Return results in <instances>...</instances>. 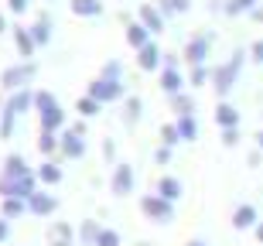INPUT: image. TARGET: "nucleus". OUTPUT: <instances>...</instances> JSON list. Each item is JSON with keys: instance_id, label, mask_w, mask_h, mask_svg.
<instances>
[{"instance_id": "nucleus-1", "label": "nucleus", "mask_w": 263, "mask_h": 246, "mask_svg": "<svg viewBox=\"0 0 263 246\" xmlns=\"http://www.w3.org/2000/svg\"><path fill=\"white\" fill-rule=\"evenodd\" d=\"M243 62H246V51H243V48H236L233 55H229V59L219 65V69H212V89H215V96H219V103H222V99L233 92V86L239 82Z\"/></svg>"}, {"instance_id": "nucleus-2", "label": "nucleus", "mask_w": 263, "mask_h": 246, "mask_svg": "<svg viewBox=\"0 0 263 246\" xmlns=\"http://www.w3.org/2000/svg\"><path fill=\"white\" fill-rule=\"evenodd\" d=\"M38 79V62H14L0 72V86L7 92H21V89H31V82Z\"/></svg>"}, {"instance_id": "nucleus-3", "label": "nucleus", "mask_w": 263, "mask_h": 246, "mask_svg": "<svg viewBox=\"0 0 263 246\" xmlns=\"http://www.w3.org/2000/svg\"><path fill=\"white\" fill-rule=\"evenodd\" d=\"M86 96H92L96 99V103H103V106H106V103H123V99H127V86H123V82H109V79H92L86 86Z\"/></svg>"}, {"instance_id": "nucleus-4", "label": "nucleus", "mask_w": 263, "mask_h": 246, "mask_svg": "<svg viewBox=\"0 0 263 246\" xmlns=\"http://www.w3.org/2000/svg\"><path fill=\"white\" fill-rule=\"evenodd\" d=\"M140 212H144L151 222H157V226L175 222V205H171L167 198H161V195H144L140 198Z\"/></svg>"}, {"instance_id": "nucleus-5", "label": "nucleus", "mask_w": 263, "mask_h": 246, "mask_svg": "<svg viewBox=\"0 0 263 246\" xmlns=\"http://www.w3.org/2000/svg\"><path fill=\"white\" fill-rule=\"evenodd\" d=\"M86 150H89L86 137H82V134H76L72 127H65L59 134V158H65V161H82V158H86Z\"/></svg>"}, {"instance_id": "nucleus-6", "label": "nucleus", "mask_w": 263, "mask_h": 246, "mask_svg": "<svg viewBox=\"0 0 263 246\" xmlns=\"http://www.w3.org/2000/svg\"><path fill=\"white\" fill-rule=\"evenodd\" d=\"M209 51H212V34L202 31V34H192V38H188L181 55H185V62L195 69V65H205V62H209Z\"/></svg>"}, {"instance_id": "nucleus-7", "label": "nucleus", "mask_w": 263, "mask_h": 246, "mask_svg": "<svg viewBox=\"0 0 263 246\" xmlns=\"http://www.w3.org/2000/svg\"><path fill=\"white\" fill-rule=\"evenodd\" d=\"M137 185V171L134 164H113V175H109V192L117 198H127Z\"/></svg>"}, {"instance_id": "nucleus-8", "label": "nucleus", "mask_w": 263, "mask_h": 246, "mask_svg": "<svg viewBox=\"0 0 263 246\" xmlns=\"http://www.w3.org/2000/svg\"><path fill=\"white\" fill-rule=\"evenodd\" d=\"M28 212H31V216H38V219H48V216L59 212V198L51 195L48 188H38V192L28 198Z\"/></svg>"}, {"instance_id": "nucleus-9", "label": "nucleus", "mask_w": 263, "mask_h": 246, "mask_svg": "<svg viewBox=\"0 0 263 246\" xmlns=\"http://www.w3.org/2000/svg\"><path fill=\"white\" fill-rule=\"evenodd\" d=\"M38 123H41V134H62V130H65V109H62V103L41 109Z\"/></svg>"}, {"instance_id": "nucleus-10", "label": "nucleus", "mask_w": 263, "mask_h": 246, "mask_svg": "<svg viewBox=\"0 0 263 246\" xmlns=\"http://www.w3.org/2000/svg\"><path fill=\"white\" fill-rule=\"evenodd\" d=\"M137 21H140L151 34H161V31H164V24H167V21L161 17L157 4H140V7H137Z\"/></svg>"}, {"instance_id": "nucleus-11", "label": "nucleus", "mask_w": 263, "mask_h": 246, "mask_svg": "<svg viewBox=\"0 0 263 246\" xmlns=\"http://www.w3.org/2000/svg\"><path fill=\"white\" fill-rule=\"evenodd\" d=\"M185 86H188V79L178 69H161V92H164L167 99L181 96V92H185Z\"/></svg>"}, {"instance_id": "nucleus-12", "label": "nucleus", "mask_w": 263, "mask_h": 246, "mask_svg": "<svg viewBox=\"0 0 263 246\" xmlns=\"http://www.w3.org/2000/svg\"><path fill=\"white\" fill-rule=\"evenodd\" d=\"M4 106L14 113V117H24L28 109H34V89H21V92H10L4 99Z\"/></svg>"}, {"instance_id": "nucleus-13", "label": "nucleus", "mask_w": 263, "mask_h": 246, "mask_svg": "<svg viewBox=\"0 0 263 246\" xmlns=\"http://www.w3.org/2000/svg\"><path fill=\"white\" fill-rule=\"evenodd\" d=\"M137 65H140V72H157L161 65H164V51H161L154 41H151L147 48L137 51Z\"/></svg>"}, {"instance_id": "nucleus-14", "label": "nucleus", "mask_w": 263, "mask_h": 246, "mask_svg": "<svg viewBox=\"0 0 263 246\" xmlns=\"http://www.w3.org/2000/svg\"><path fill=\"white\" fill-rule=\"evenodd\" d=\"M34 171H38V181L45 188H55V185H62V178H65V171H62V164L59 161H41L38 167H34Z\"/></svg>"}, {"instance_id": "nucleus-15", "label": "nucleus", "mask_w": 263, "mask_h": 246, "mask_svg": "<svg viewBox=\"0 0 263 246\" xmlns=\"http://www.w3.org/2000/svg\"><path fill=\"white\" fill-rule=\"evenodd\" d=\"M31 38H34V45H48L51 38H55V24H51V14H38L34 17V24H31Z\"/></svg>"}, {"instance_id": "nucleus-16", "label": "nucleus", "mask_w": 263, "mask_h": 246, "mask_svg": "<svg viewBox=\"0 0 263 246\" xmlns=\"http://www.w3.org/2000/svg\"><path fill=\"white\" fill-rule=\"evenodd\" d=\"M212 117H215V127H219V130H236V127H239V109H236L233 103H226V99L215 106Z\"/></svg>"}, {"instance_id": "nucleus-17", "label": "nucleus", "mask_w": 263, "mask_h": 246, "mask_svg": "<svg viewBox=\"0 0 263 246\" xmlns=\"http://www.w3.org/2000/svg\"><path fill=\"white\" fill-rule=\"evenodd\" d=\"M28 171H34V167L21 158V154H7V158H4V171H0V178H4V181H14V178H24Z\"/></svg>"}, {"instance_id": "nucleus-18", "label": "nucleus", "mask_w": 263, "mask_h": 246, "mask_svg": "<svg viewBox=\"0 0 263 246\" xmlns=\"http://www.w3.org/2000/svg\"><path fill=\"white\" fill-rule=\"evenodd\" d=\"M14 45H17V55H21V62H34L31 55L38 51V45H34V38H31V28H14Z\"/></svg>"}, {"instance_id": "nucleus-19", "label": "nucleus", "mask_w": 263, "mask_h": 246, "mask_svg": "<svg viewBox=\"0 0 263 246\" xmlns=\"http://www.w3.org/2000/svg\"><path fill=\"white\" fill-rule=\"evenodd\" d=\"M256 222H260L256 205H250V202L236 205V212H233V229H256Z\"/></svg>"}, {"instance_id": "nucleus-20", "label": "nucleus", "mask_w": 263, "mask_h": 246, "mask_svg": "<svg viewBox=\"0 0 263 246\" xmlns=\"http://www.w3.org/2000/svg\"><path fill=\"white\" fill-rule=\"evenodd\" d=\"M48 243L51 246H76V229L68 226V222H51L48 226Z\"/></svg>"}, {"instance_id": "nucleus-21", "label": "nucleus", "mask_w": 263, "mask_h": 246, "mask_svg": "<svg viewBox=\"0 0 263 246\" xmlns=\"http://www.w3.org/2000/svg\"><path fill=\"white\" fill-rule=\"evenodd\" d=\"M151 41H154V38H151V31H147L144 24H140V21H130V24H127V45H130L134 51L147 48Z\"/></svg>"}, {"instance_id": "nucleus-22", "label": "nucleus", "mask_w": 263, "mask_h": 246, "mask_svg": "<svg viewBox=\"0 0 263 246\" xmlns=\"http://www.w3.org/2000/svg\"><path fill=\"white\" fill-rule=\"evenodd\" d=\"M99 233H103V226H99L96 219H82V222H79V229H76V239L82 246H96L99 243Z\"/></svg>"}, {"instance_id": "nucleus-23", "label": "nucleus", "mask_w": 263, "mask_h": 246, "mask_svg": "<svg viewBox=\"0 0 263 246\" xmlns=\"http://www.w3.org/2000/svg\"><path fill=\"white\" fill-rule=\"evenodd\" d=\"M154 195L167 198V202L175 205L178 198H181V181H178L175 175H164V178H161V181H157V192H154Z\"/></svg>"}, {"instance_id": "nucleus-24", "label": "nucleus", "mask_w": 263, "mask_h": 246, "mask_svg": "<svg viewBox=\"0 0 263 246\" xmlns=\"http://www.w3.org/2000/svg\"><path fill=\"white\" fill-rule=\"evenodd\" d=\"M140 117H144V99L140 96H127L123 99V123L134 127V123H140Z\"/></svg>"}, {"instance_id": "nucleus-25", "label": "nucleus", "mask_w": 263, "mask_h": 246, "mask_svg": "<svg viewBox=\"0 0 263 246\" xmlns=\"http://www.w3.org/2000/svg\"><path fill=\"white\" fill-rule=\"evenodd\" d=\"M68 7H72V14H79V17H99V14H103V0H72Z\"/></svg>"}, {"instance_id": "nucleus-26", "label": "nucleus", "mask_w": 263, "mask_h": 246, "mask_svg": "<svg viewBox=\"0 0 263 246\" xmlns=\"http://www.w3.org/2000/svg\"><path fill=\"white\" fill-rule=\"evenodd\" d=\"M157 10H161V17H164V21H171L175 14L192 10V0H157Z\"/></svg>"}, {"instance_id": "nucleus-27", "label": "nucleus", "mask_w": 263, "mask_h": 246, "mask_svg": "<svg viewBox=\"0 0 263 246\" xmlns=\"http://www.w3.org/2000/svg\"><path fill=\"white\" fill-rule=\"evenodd\" d=\"M0 212H4V219H17L28 212V202L24 198H0Z\"/></svg>"}, {"instance_id": "nucleus-28", "label": "nucleus", "mask_w": 263, "mask_h": 246, "mask_svg": "<svg viewBox=\"0 0 263 246\" xmlns=\"http://www.w3.org/2000/svg\"><path fill=\"white\" fill-rule=\"evenodd\" d=\"M178 134H181V140H198V117L192 113V117H178Z\"/></svg>"}, {"instance_id": "nucleus-29", "label": "nucleus", "mask_w": 263, "mask_h": 246, "mask_svg": "<svg viewBox=\"0 0 263 246\" xmlns=\"http://www.w3.org/2000/svg\"><path fill=\"white\" fill-rule=\"evenodd\" d=\"M99 109H103V103H96L92 96H79V103H76V113L82 120H92V117H99Z\"/></svg>"}, {"instance_id": "nucleus-30", "label": "nucleus", "mask_w": 263, "mask_h": 246, "mask_svg": "<svg viewBox=\"0 0 263 246\" xmlns=\"http://www.w3.org/2000/svg\"><path fill=\"white\" fill-rule=\"evenodd\" d=\"M99 79L123 82V62H120V59H106V62H103V72H99Z\"/></svg>"}, {"instance_id": "nucleus-31", "label": "nucleus", "mask_w": 263, "mask_h": 246, "mask_svg": "<svg viewBox=\"0 0 263 246\" xmlns=\"http://www.w3.org/2000/svg\"><path fill=\"white\" fill-rule=\"evenodd\" d=\"M178 144H181L178 127H175V123H164V127H161V147H171V150H175Z\"/></svg>"}, {"instance_id": "nucleus-32", "label": "nucleus", "mask_w": 263, "mask_h": 246, "mask_svg": "<svg viewBox=\"0 0 263 246\" xmlns=\"http://www.w3.org/2000/svg\"><path fill=\"white\" fill-rule=\"evenodd\" d=\"M256 4H260V0H226V14H229V17H236V14H250Z\"/></svg>"}, {"instance_id": "nucleus-33", "label": "nucleus", "mask_w": 263, "mask_h": 246, "mask_svg": "<svg viewBox=\"0 0 263 246\" xmlns=\"http://www.w3.org/2000/svg\"><path fill=\"white\" fill-rule=\"evenodd\" d=\"M205 82H212V69L209 65H195V69L188 72V86H205Z\"/></svg>"}, {"instance_id": "nucleus-34", "label": "nucleus", "mask_w": 263, "mask_h": 246, "mask_svg": "<svg viewBox=\"0 0 263 246\" xmlns=\"http://www.w3.org/2000/svg\"><path fill=\"white\" fill-rule=\"evenodd\" d=\"M171 106L178 109V117H192V113H195V99L188 96V92H181V96L171 99Z\"/></svg>"}, {"instance_id": "nucleus-35", "label": "nucleus", "mask_w": 263, "mask_h": 246, "mask_svg": "<svg viewBox=\"0 0 263 246\" xmlns=\"http://www.w3.org/2000/svg\"><path fill=\"white\" fill-rule=\"evenodd\" d=\"M38 150L45 154V158L59 154V134H41V137H38Z\"/></svg>"}, {"instance_id": "nucleus-36", "label": "nucleus", "mask_w": 263, "mask_h": 246, "mask_svg": "<svg viewBox=\"0 0 263 246\" xmlns=\"http://www.w3.org/2000/svg\"><path fill=\"white\" fill-rule=\"evenodd\" d=\"M55 103H59V96H55V92H51V89H34V109H48V106H55Z\"/></svg>"}, {"instance_id": "nucleus-37", "label": "nucleus", "mask_w": 263, "mask_h": 246, "mask_svg": "<svg viewBox=\"0 0 263 246\" xmlns=\"http://www.w3.org/2000/svg\"><path fill=\"white\" fill-rule=\"evenodd\" d=\"M96 246H120V233L117 229H106L103 226V233H99V243Z\"/></svg>"}, {"instance_id": "nucleus-38", "label": "nucleus", "mask_w": 263, "mask_h": 246, "mask_svg": "<svg viewBox=\"0 0 263 246\" xmlns=\"http://www.w3.org/2000/svg\"><path fill=\"white\" fill-rule=\"evenodd\" d=\"M28 7H31V0H7L10 14H28Z\"/></svg>"}, {"instance_id": "nucleus-39", "label": "nucleus", "mask_w": 263, "mask_h": 246, "mask_svg": "<svg viewBox=\"0 0 263 246\" xmlns=\"http://www.w3.org/2000/svg\"><path fill=\"white\" fill-rule=\"evenodd\" d=\"M250 59H253L256 65H263V38H256L253 45H250Z\"/></svg>"}, {"instance_id": "nucleus-40", "label": "nucleus", "mask_w": 263, "mask_h": 246, "mask_svg": "<svg viewBox=\"0 0 263 246\" xmlns=\"http://www.w3.org/2000/svg\"><path fill=\"white\" fill-rule=\"evenodd\" d=\"M103 158H106L109 164H113V158H117V144H113V137L103 140Z\"/></svg>"}, {"instance_id": "nucleus-41", "label": "nucleus", "mask_w": 263, "mask_h": 246, "mask_svg": "<svg viewBox=\"0 0 263 246\" xmlns=\"http://www.w3.org/2000/svg\"><path fill=\"white\" fill-rule=\"evenodd\" d=\"M222 144L226 147H236V144H239V127L236 130H222Z\"/></svg>"}, {"instance_id": "nucleus-42", "label": "nucleus", "mask_w": 263, "mask_h": 246, "mask_svg": "<svg viewBox=\"0 0 263 246\" xmlns=\"http://www.w3.org/2000/svg\"><path fill=\"white\" fill-rule=\"evenodd\" d=\"M171 154H175L171 147H157L154 150V161H157V164H171Z\"/></svg>"}, {"instance_id": "nucleus-43", "label": "nucleus", "mask_w": 263, "mask_h": 246, "mask_svg": "<svg viewBox=\"0 0 263 246\" xmlns=\"http://www.w3.org/2000/svg\"><path fill=\"white\" fill-rule=\"evenodd\" d=\"M7 239H10V219L0 216V243H7Z\"/></svg>"}, {"instance_id": "nucleus-44", "label": "nucleus", "mask_w": 263, "mask_h": 246, "mask_svg": "<svg viewBox=\"0 0 263 246\" xmlns=\"http://www.w3.org/2000/svg\"><path fill=\"white\" fill-rule=\"evenodd\" d=\"M246 164H250V167H260V164H263V150H253V154H250V161H246Z\"/></svg>"}, {"instance_id": "nucleus-45", "label": "nucleus", "mask_w": 263, "mask_h": 246, "mask_svg": "<svg viewBox=\"0 0 263 246\" xmlns=\"http://www.w3.org/2000/svg\"><path fill=\"white\" fill-rule=\"evenodd\" d=\"M161 69H178V55H171V51H167V55H164V65H161Z\"/></svg>"}, {"instance_id": "nucleus-46", "label": "nucleus", "mask_w": 263, "mask_h": 246, "mask_svg": "<svg viewBox=\"0 0 263 246\" xmlns=\"http://www.w3.org/2000/svg\"><path fill=\"white\" fill-rule=\"evenodd\" d=\"M72 130H76V134H82V137H89V134H86V120H79V123H72Z\"/></svg>"}, {"instance_id": "nucleus-47", "label": "nucleus", "mask_w": 263, "mask_h": 246, "mask_svg": "<svg viewBox=\"0 0 263 246\" xmlns=\"http://www.w3.org/2000/svg\"><path fill=\"white\" fill-rule=\"evenodd\" d=\"M250 17H253V21H263V7H260V4H256V7L250 10Z\"/></svg>"}, {"instance_id": "nucleus-48", "label": "nucleus", "mask_w": 263, "mask_h": 246, "mask_svg": "<svg viewBox=\"0 0 263 246\" xmlns=\"http://www.w3.org/2000/svg\"><path fill=\"white\" fill-rule=\"evenodd\" d=\"M253 233H256V239H260V243H263V219H260V222H256V229H253Z\"/></svg>"}, {"instance_id": "nucleus-49", "label": "nucleus", "mask_w": 263, "mask_h": 246, "mask_svg": "<svg viewBox=\"0 0 263 246\" xmlns=\"http://www.w3.org/2000/svg\"><path fill=\"white\" fill-rule=\"evenodd\" d=\"M185 246H209V243H205V239H188Z\"/></svg>"}, {"instance_id": "nucleus-50", "label": "nucleus", "mask_w": 263, "mask_h": 246, "mask_svg": "<svg viewBox=\"0 0 263 246\" xmlns=\"http://www.w3.org/2000/svg\"><path fill=\"white\" fill-rule=\"evenodd\" d=\"M256 150H263V130L256 134Z\"/></svg>"}, {"instance_id": "nucleus-51", "label": "nucleus", "mask_w": 263, "mask_h": 246, "mask_svg": "<svg viewBox=\"0 0 263 246\" xmlns=\"http://www.w3.org/2000/svg\"><path fill=\"white\" fill-rule=\"evenodd\" d=\"M4 31H7V21H4V14H0V34H4Z\"/></svg>"}, {"instance_id": "nucleus-52", "label": "nucleus", "mask_w": 263, "mask_h": 246, "mask_svg": "<svg viewBox=\"0 0 263 246\" xmlns=\"http://www.w3.org/2000/svg\"><path fill=\"white\" fill-rule=\"evenodd\" d=\"M0 113H4V99H0Z\"/></svg>"}]
</instances>
